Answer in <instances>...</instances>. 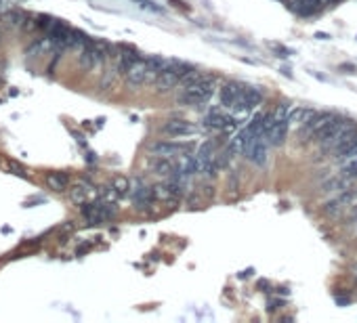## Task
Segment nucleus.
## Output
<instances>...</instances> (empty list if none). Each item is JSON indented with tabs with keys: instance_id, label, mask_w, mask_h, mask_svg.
I'll use <instances>...</instances> for the list:
<instances>
[{
	"instance_id": "nucleus-2",
	"label": "nucleus",
	"mask_w": 357,
	"mask_h": 323,
	"mask_svg": "<svg viewBox=\"0 0 357 323\" xmlns=\"http://www.w3.org/2000/svg\"><path fill=\"white\" fill-rule=\"evenodd\" d=\"M355 124L353 122H349V120H341V118H334L332 122L328 124V126H324L319 132H315L313 137H315V141L319 143L324 149H334V145L338 143V139L343 137V134L349 130V128H353Z\"/></svg>"
},
{
	"instance_id": "nucleus-6",
	"label": "nucleus",
	"mask_w": 357,
	"mask_h": 323,
	"mask_svg": "<svg viewBox=\"0 0 357 323\" xmlns=\"http://www.w3.org/2000/svg\"><path fill=\"white\" fill-rule=\"evenodd\" d=\"M126 78V84L128 86H141V84H147V59H137L135 63L130 65V69L124 74Z\"/></svg>"
},
{
	"instance_id": "nucleus-22",
	"label": "nucleus",
	"mask_w": 357,
	"mask_h": 323,
	"mask_svg": "<svg viewBox=\"0 0 357 323\" xmlns=\"http://www.w3.org/2000/svg\"><path fill=\"white\" fill-rule=\"evenodd\" d=\"M135 2H137V4H141L143 8H147V11H162V8L156 6L154 2H149V0H135Z\"/></svg>"
},
{
	"instance_id": "nucleus-5",
	"label": "nucleus",
	"mask_w": 357,
	"mask_h": 323,
	"mask_svg": "<svg viewBox=\"0 0 357 323\" xmlns=\"http://www.w3.org/2000/svg\"><path fill=\"white\" fill-rule=\"evenodd\" d=\"M204 124H206L208 128H214V130H225V132H229V130L238 128V124H239V122H236V118H234V115H227V113H223L221 109H210V111H208V115H206V118H204Z\"/></svg>"
},
{
	"instance_id": "nucleus-15",
	"label": "nucleus",
	"mask_w": 357,
	"mask_h": 323,
	"mask_svg": "<svg viewBox=\"0 0 357 323\" xmlns=\"http://www.w3.org/2000/svg\"><path fill=\"white\" fill-rule=\"evenodd\" d=\"M252 141V137L248 134V130L244 128V130H239L234 139H231V143H229V151L231 154H242V151H246V147H248V143Z\"/></svg>"
},
{
	"instance_id": "nucleus-3",
	"label": "nucleus",
	"mask_w": 357,
	"mask_h": 323,
	"mask_svg": "<svg viewBox=\"0 0 357 323\" xmlns=\"http://www.w3.org/2000/svg\"><path fill=\"white\" fill-rule=\"evenodd\" d=\"M189 69H193V67L187 65V63H181V61H171V65H168V67L162 71V74L158 76V80H156L158 93L173 91L175 86H178V82H181L183 76H185Z\"/></svg>"
},
{
	"instance_id": "nucleus-10",
	"label": "nucleus",
	"mask_w": 357,
	"mask_h": 323,
	"mask_svg": "<svg viewBox=\"0 0 357 323\" xmlns=\"http://www.w3.org/2000/svg\"><path fill=\"white\" fill-rule=\"evenodd\" d=\"M162 134H168V137H187V134H195V126L187 120H168L162 126Z\"/></svg>"
},
{
	"instance_id": "nucleus-11",
	"label": "nucleus",
	"mask_w": 357,
	"mask_h": 323,
	"mask_svg": "<svg viewBox=\"0 0 357 323\" xmlns=\"http://www.w3.org/2000/svg\"><path fill=\"white\" fill-rule=\"evenodd\" d=\"M336 118V115L332 113V111H324V113H317L315 111V115L311 118L305 126H300V134H315V132H319L324 126H328L330 122H332Z\"/></svg>"
},
{
	"instance_id": "nucleus-19",
	"label": "nucleus",
	"mask_w": 357,
	"mask_h": 323,
	"mask_svg": "<svg viewBox=\"0 0 357 323\" xmlns=\"http://www.w3.org/2000/svg\"><path fill=\"white\" fill-rule=\"evenodd\" d=\"M273 118L275 122H286L290 118V103L288 101H280L278 107H275V111H273Z\"/></svg>"
},
{
	"instance_id": "nucleus-18",
	"label": "nucleus",
	"mask_w": 357,
	"mask_h": 323,
	"mask_svg": "<svg viewBox=\"0 0 357 323\" xmlns=\"http://www.w3.org/2000/svg\"><path fill=\"white\" fill-rule=\"evenodd\" d=\"M204 76H206V74H202L200 69H189V71H187V74L183 76L181 82H178V86H181L183 91H185V88H189V86H193V84H198Z\"/></svg>"
},
{
	"instance_id": "nucleus-23",
	"label": "nucleus",
	"mask_w": 357,
	"mask_h": 323,
	"mask_svg": "<svg viewBox=\"0 0 357 323\" xmlns=\"http://www.w3.org/2000/svg\"><path fill=\"white\" fill-rule=\"evenodd\" d=\"M0 36H2V28H0Z\"/></svg>"
},
{
	"instance_id": "nucleus-1",
	"label": "nucleus",
	"mask_w": 357,
	"mask_h": 323,
	"mask_svg": "<svg viewBox=\"0 0 357 323\" xmlns=\"http://www.w3.org/2000/svg\"><path fill=\"white\" fill-rule=\"evenodd\" d=\"M214 84H217V78L214 76H204L198 84H193L189 88L178 95V103L181 105H202L206 103L214 93Z\"/></svg>"
},
{
	"instance_id": "nucleus-21",
	"label": "nucleus",
	"mask_w": 357,
	"mask_h": 323,
	"mask_svg": "<svg viewBox=\"0 0 357 323\" xmlns=\"http://www.w3.org/2000/svg\"><path fill=\"white\" fill-rule=\"evenodd\" d=\"M120 197V193L114 189V187H105L103 189V202H110V204H114L116 200Z\"/></svg>"
},
{
	"instance_id": "nucleus-8",
	"label": "nucleus",
	"mask_w": 357,
	"mask_h": 323,
	"mask_svg": "<svg viewBox=\"0 0 357 323\" xmlns=\"http://www.w3.org/2000/svg\"><path fill=\"white\" fill-rule=\"evenodd\" d=\"M154 189V195L156 200H162V202H171V200H177V197H181L183 193V187L178 185L177 181H168V183H160L156 187H151Z\"/></svg>"
},
{
	"instance_id": "nucleus-9",
	"label": "nucleus",
	"mask_w": 357,
	"mask_h": 323,
	"mask_svg": "<svg viewBox=\"0 0 357 323\" xmlns=\"http://www.w3.org/2000/svg\"><path fill=\"white\" fill-rule=\"evenodd\" d=\"M242 88H244L242 84L234 82V80H227V82L221 86V91H219V101H221V105H223V107H234L236 101H238V97H239V93H242Z\"/></svg>"
},
{
	"instance_id": "nucleus-7",
	"label": "nucleus",
	"mask_w": 357,
	"mask_h": 323,
	"mask_svg": "<svg viewBox=\"0 0 357 323\" xmlns=\"http://www.w3.org/2000/svg\"><path fill=\"white\" fill-rule=\"evenodd\" d=\"M267 145L269 143L263 141V137H254L246 147V158L256 166H263L267 162Z\"/></svg>"
},
{
	"instance_id": "nucleus-20",
	"label": "nucleus",
	"mask_w": 357,
	"mask_h": 323,
	"mask_svg": "<svg viewBox=\"0 0 357 323\" xmlns=\"http://www.w3.org/2000/svg\"><path fill=\"white\" fill-rule=\"evenodd\" d=\"M112 187H114V189L118 191L120 195H126V193L130 191V181H128L126 176H116L114 183H112Z\"/></svg>"
},
{
	"instance_id": "nucleus-4",
	"label": "nucleus",
	"mask_w": 357,
	"mask_h": 323,
	"mask_svg": "<svg viewBox=\"0 0 357 323\" xmlns=\"http://www.w3.org/2000/svg\"><path fill=\"white\" fill-rule=\"evenodd\" d=\"M191 149V143H173V141H158L151 143L149 151L158 158H177V156H187Z\"/></svg>"
},
{
	"instance_id": "nucleus-14",
	"label": "nucleus",
	"mask_w": 357,
	"mask_h": 323,
	"mask_svg": "<svg viewBox=\"0 0 357 323\" xmlns=\"http://www.w3.org/2000/svg\"><path fill=\"white\" fill-rule=\"evenodd\" d=\"M97 195V191H95V187H91V185H84V183H80V185H76L74 189L69 191V197H71V202L74 204H86L88 200H93V197Z\"/></svg>"
},
{
	"instance_id": "nucleus-17",
	"label": "nucleus",
	"mask_w": 357,
	"mask_h": 323,
	"mask_svg": "<svg viewBox=\"0 0 357 323\" xmlns=\"http://www.w3.org/2000/svg\"><path fill=\"white\" fill-rule=\"evenodd\" d=\"M47 185H49V189H53V191H65L67 185H69V178L63 172H49L47 174Z\"/></svg>"
},
{
	"instance_id": "nucleus-16",
	"label": "nucleus",
	"mask_w": 357,
	"mask_h": 323,
	"mask_svg": "<svg viewBox=\"0 0 357 323\" xmlns=\"http://www.w3.org/2000/svg\"><path fill=\"white\" fill-rule=\"evenodd\" d=\"M177 164L173 162V158H158L154 162V170H156V174L160 176H173L177 172Z\"/></svg>"
},
{
	"instance_id": "nucleus-12",
	"label": "nucleus",
	"mask_w": 357,
	"mask_h": 323,
	"mask_svg": "<svg viewBox=\"0 0 357 323\" xmlns=\"http://www.w3.org/2000/svg\"><path fill=\"white\" fill-rule=\"evenodd\" d=\"M288 128H290V122H288V120H286V122H278L269 132L265 134V137H267V143H269L271 147H280V145H284L286 137H288Z\"/></svg>"
},
{
	"instance_id": "nucleus-13",
	"label": "nucleus",
	"mask_w": 357,
	"mask_h": 323,
	"mask_svg": "<svg viewBox=\"0 0 357 323\" xmlns=\"http://www.w3.org/2000/svg\"><path fill=\"white\" fill-rule=\"evenodd\" d=\"M236 103H242V105L248 107V109H252V107H256V105H261V103H263V93L258 91V88L244 86Z\"/></svg>"
}]
</instances>
